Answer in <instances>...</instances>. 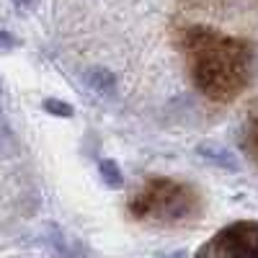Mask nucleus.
I'll list each match as a JSON object with an SVG mask.
<instances>
[{
    "mask_svg": "<svg viewBox=\"0 0 258 258\" xmlns=\"http://www.w3.org/2000/svg\"><path fill=\"white\" fill-rule=\"evenodd\" d=\"M186 49L191 54V75L197 88L214 101H230L248 80L250 49L243 41L212 34L204 29L188 31Z\"/></svg>",
    "mask_w": 258,
    "mask_h": 258,
    "instance_id": "1",
    "label": "nucleus"
},
{
    "mask_svg": "<svg viewBox=\"0 0 258 258\" xmlns=\"http://www.w3.org/2000/svg\"><path fill=\"white\" fill-rule=\"evenodd\" d=\"M194 202L197 199H191L188 186L173 183L170 178H155L132 202V212L137 217H155V220L173 222L188 217Z\"/></svg>",
    "mask_w": 258,
    "mask_h": 258,
    "instance_id": "2",
    "label": "nucleus"
},
{
    "mask_svg": "<svg viewBox=\"0 0 258 258\" xmlns=\"http://www.w3.org/2000/svg\"><path fill=\"white\" fill-rule=\"evenodd\" d=\"M197 258H258V222H232L222 227Z\"/></svg>",
    "mask_w": 258,
    "mask_h": 258,
    "instance_id": "3",
    "label": "nucleus"
},
{
    "mask_svg": "<svg viewBox=\"0 0 258 258\" xmlns=\"http://www.w3.org/2000/svg\"><path fill=\"white\" fill-rule=\"evenodd\" d=\"M197 155L204 158V160L212 163V165L222 168V170H230V173H238V170H240L238 155H235L232 150H227L225 145H217V142H199V145H197Z\"/></svg>",
    "mask_w": 258,
    "mask_h": 258,
    "instance_id": "4",
    "label": "nucleus"
},
{
    "mask_svg": "<svg viewBox=\"0 0 258 258\" xmlns=\"http://www.w3.org/2000/svg\"><path fill=\"white\" fill-rule=\"evenodd\" d=\"M83 83L98 96H114L116 93V75L109 68H101V64L85 70L83 73Z\"/></svg>",
    "mask_w": 258,
    "mask_h": 258,
    "instance_id": "5",
    "label": "nucleus"
},
{
    "mask_svg": "<svg viewBox=\"0 0 258 258\" xmlns=\"http://www.w3.org/2000/svg\"><path fill=\"white\" fill-rule=\"evenodd\" d=\"M98 173H101L103 183L109 188H121L124 186V173H121L119 163L111 160V158H101L98 160Z\"/></svg>",
    "mask_w": 258,
    "mask_h": 258,
    "instance_id": "6",
    "label": "nucleus"
},
{
    "mask_svg": "<svg viewBox=\"0 0 258 258\" xmlns=\"http://www.w3.org/2000/svg\"><path fill=\"white\" fill-rule=\"evenodd\" d=\"M41 109H44L47 114L57 116V119H70L75 114V109L68 103V101H62V98H44V103H41Z\"/></svg>",
    "mask_w": 258,
    "mask_h": 258,
    "instance_id": "7",
    "label": "nucleus"
},
{
    "mask_svg": "<svg viewBox=\"0 0 258 258\" xmlns=\"http://www.w3.org/2000/svg\"><path fill=\"white\" fill-rule=\"evenodd\" d=\"M13 47H18V36L0 29V49H13Z\"/></svg>",
    "mask_w": 258,
    "mask_h": 258,
    "instance_id": "8",
    "label": "nucleus"
},
{
    "mask_svg": "<svg viewBox=\"0 0 258 258\" xmlns=\"http://www.w3.org/2000/svg\"><path fill=\"white\" fill-rule=\"evenodd\" d=\"M155 258H188L186 250H170V253H163V255H155Z\"/></svg>",
    "mask_w": 258,
    "mask_h": 258,
    "instance_id": "9",
    "label": "nucleus"
},
{
    "mask_svg": "<svg viewBox=\"0 0 258 258\" xmlns=\"http://www.w3.org/2000/svg\"><path fill=\"white\" fill-rule=\"evenodd\" d=\"M13 3H16L18 8H29V6L34 3V0H13Z\"/></svg>",
    "mask_w": 258,
    "mask_h": 258,
    "instance_id": "10",
    "label": "nucleus"
},
{
    "mask_svg": "<svg viewBox=\"0 0 258 258\" xmlns=\"http://www.w3.org/2000/svg\"><path fill=\"white\" fill-rule=\"evenodd\" d=\"M255 145H258V126H255Z\"/></svg>",
    "mask_w": 258,
    "mask_h": 258,
    "instance_id": "11",
    "label": "nucleus"
},
{
    "mask_svg": "<svg viewBox=\"0 0 258 258\" xmlns=\"http://www.w3.org/2000/svg\"><path fill=\"white\" fill-rule=\"evenodd\" d=\"M0 93H3V85H0Z\"/></svg>",
    "mask_w": 258,
    "mask_h": 258,
    "instance_id": "12",
    "label": "nucleus"
}]
</instances>
